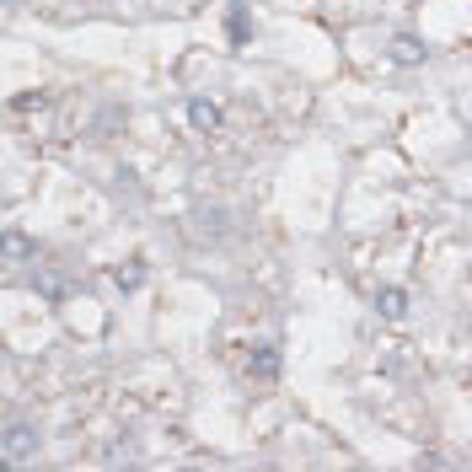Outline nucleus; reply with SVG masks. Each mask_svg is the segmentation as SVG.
<instances>
[{
	"mask_svg": "<svg viewBox=\"0 0 472 472\" xmlns=\"http://www.w3.org/2000/svg\"><path fill=\"white\" fill-rule=\"evenodd\" d=\"M188 119H194V129H215V124H220V108H215V102H194V108H188Z\"/></svg>",
	"mask_w": 472,
	"mask_h": 472,
	"instance_id": "nucleus-1",
	"label": "nucleus"
},
{
	"mask_svg": "<svg viewBox=\"0 0 472 472\" xmlns=\"http://www.w3.org/2000/svg\"><path fill=\"white\" fill-rule=\"evenodd\" d=\"M375 306H381V317H402V312H408V295H402V290H381Z\"/></svg>",
	"mask_w": 472,
	"mask_h": 472,
	"instance_id": "nucleus-2",
	"label": "nucleus"
},
{
	"mask_svg": "<svg viewBox=\"0 0 472 472\" xmlns=\"http://www.w3.org/2000/svg\"><path fill=\"white\" fill-rule=\"evenodd\" d=\"M231 43H247V16H242V0H231Z\"/></svg>",
	"mask_w": 472,
	"mask_h": 472,
	"instance_id": "nucleus-3",
	"label": "nucleus"
},
{
	"mask_svg": "<svg viewBox=\"0 0 472 472\" xmlns=\"http://www.w3.org/2000/svg\"><path fill=\"white\" fill-rule=\"evenodd\" d=\"M392 49H397V60H402V65L424 60V49H419V38H397V43H392Z\"/></svg>",
	"mask_w": 472,
	"mask_h": 472,
	"instance_id": "nucleus-4",
	"label": "nucleus"
}]
</instances>
